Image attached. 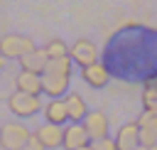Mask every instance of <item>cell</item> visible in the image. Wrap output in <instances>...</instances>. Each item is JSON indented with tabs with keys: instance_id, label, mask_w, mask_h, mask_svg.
I'll use <instances>...</instances> for the list:
<instances>
[{
	"instance_id": "6da1fadb",
	"label": "cell",
	"mask_w": 157,
	"mask_h": 150,
	"mask_svg": "<svg viewBox=\"0 0 157 150\" xmlns=\"http://www.w3.org/2000/svg\"><path fill=\"white\" fill-rule=\"evenodd\" d=\"M108 74L120 81H147L157 74V30L128 22L115 30L101 54Z\"/></svg>"
},
{
	"instance_id": "7a4b0ae2",
	"label": "cell",
	"mask_w": 157,
	"mask_h": 150,
	"mask_svg": "<svg viewBox=\"0 0 157 150\" xmlns=\"http://www.w3.org/2000/svg\"><path fill=\"white\" fill-rule=\"evenodd\" d=\"M69 81H71V57L64 59H52L42 74V93L49 98H64L69 93Z\"/></svg>"
},
{
	"instance_id": "3957f363",
	"label": "cell",
	"mask_w": 157,
	"mask_h": 150,
	"mask_svg": "<svg viewBox=\"0 0 157 150\" xmlns=\"http://www.w3.org/2000/svg\"><path fill=\"white\" fill-rule=\"evenodd\" d=\"M34 42L32 37H25V34H2L0 37V57H5L7 61L10 59H22L25 54L34 52Z\"/></svg>"
},
{
	"instance_id": "277c9868",
	"label": "cell",
	"mask_w": 157,
	"mask_h": 150,
	"mask_svg": "<svg viewBox=\"0 0 157 150\" xmlns=\"http://www.w3.org/2000/svg\"><path fill=\"white\" fill-rule=\"evenodd\" d=\"M29 138H32V133L25 123L10 120V123L0 125V148L2 150H20Z\"/></svg>"
},
{
	"instance_id": "5b68a950",
	"label": "cell",
	"mask_w": 157,
	"mask_h": 150,
	"mask_svg": "<svg viewBox=\"0 0 157 150\" xmlns=\"http://www.w3.org/2000/svg\"><path fill=\"white\" fill-rule=\"evenodd\" d=\"M7 106H10V113H15L17 118H29V116H34V113H39L44 108V103H42L39 96L22 93V91H15L7 98Z\"/></svg>"
},
{
	"instance_id": "8992f818",
	"label": "cell",
	"mask_w": 157,
	"mask_h": 150,
	"mask_svg": "<svg viewBox=\"0 0 157 150\" xmlns=\"http://www.w3.org/2000/svg\"><path fill=\"white\" fill-rule=\"evenodd\" d=\"M69 57L74 64H78L81 69L91 66L98 61V47L91 42V39H76L71 47H69Z\"/></svg>"
},
{
	"instance_id": "52a82bcc",
	"label": "cell",
	"mask_w": 157,
	"mask_h": 150,
	"mask_svg": "<svg viewBox=\"0 0 157 150\" xmlns=\"http://www.w3.org/2000/svg\"><path fill=\"white\" fill-rule=\"evenodd\" d=\"M83 128L93 140H101V138H108V130H110V123H108V116L103 111H88V116L83 118Z\"/></svg>"
},
{
	"instance_id": "ba28073f",
	"label": "cell",
	"mask_w": 157,
	"mask_h": 150,
	"mask_svg": "<svg viewBox=\"0 0 157 150\" xmlns=\"http://www.w3.org/2000/svg\"><path fill=\"white\" fill-rule=\"evenodd\" d=\"M34 138H37L47 150L61 148V145H64V125H56V123H42V125L34 130Z\"/></svg>"
},
{
	"instance_id": "9c48e42d",
	"label": "cell",
	"mask_w": 157,
	"mask_h": 150,
	"mask_svg": "<svg viewBox=\"0 0 157 150\" xmlns=\"http://www.w3.org/2000/svg\"><path fill=\"white\" fill-rule=\"evenodd\" d=\"M91 145V138L83 128V123H69L64 125V150H78V148H86Z\"/></svg>"
},
{
	"instance_id": "30bf717a",
	"label": "cell",
	"mask_w": 157,
	"mask_h": 150,
	"mask_svg": "<svg viewBox=\"0 0 157 150\" xmlns=\"http://www.w3.org/2000/svg\"><path fill=\"white\" fill-rule=\"evenodd\" d=\"M115 143H118V150L140 148V125H137V120H130V123L120 125V130L115 133Z\"/></svg>"
},
{
	"instance_id": "8fae6325",
	"label": "cell",
	"mask_w": 157,
	"mask_h": 150,
	"mask_svg": "<svg viewBox=\"0 0 157 150\" xmlns=\"http://www.w3.org/2000/svg\"><path fill=\"white\" fill-rule=\"evenodd\" d=\"M81 79H83L91 89H103V86H108L110 74H108V69H105V64H103V61H96V64H91V66L81 69Z\"/></svg>"
},
{
	"instance_id": "7c38bea8",
	"label": "cell",
	"mask_w": 157,
	"mask_h": 150,
	"mask_svg": "<svg viewBox=\"0 0 157 150\" xmlns=\"http://www.w3.org/2000/svg\"><path fill=\"white\" fill-rule=\"evenodd\" d=\"M15 89L22 93H32V96H42V74H32V71H17L15 76Z\"/></svg>"
},
{
	"instance_id": "4fadbf2b",
	"label": "cell",
	"mask_w": 157,
	"mask_h": 150,
	"mask_svg": "<svg viewBox=\"0 0 157 150\" xmlns=\"http://www.w3.org/2000/svg\"><path fill=\"white\" fill-rule=\"evenodd\" d=\"M47 64H49V57H47L44 47H42V49L37 47L34 52H29V54H25V57L20 59V69H22V71H32V74H44Z\"/></svg>"
},
{
	"instance_id": "5bb4252c",
	"label": "cell",
	"mask_w": 157,
	"mask_h": 150,
	"mask_svg": "<svg viewBox=\"0 0 157 150\" xmlns=\"http://www.w3.org/2000/svg\"><path fill=\"white\" fill-rule=\"evenodd\" d=\"M42 113H44L47 123H56V125H61V123L69 120V111H66V101H64V98H49V101L44 103Z\"/></svg>"
},
{
	"instance_id": "9a60e30c",
	"label": "cell",
	"mask_w": 157,
	"mask_h": 150,
	"mask_svg": "<svg viewBox=\"0 0 157 150\" xmlns=\"http://www.w3.org/2000/svg\"><path fill=\"white\" fill-rule=\"evenodd\" d=\"M66 111H69V120L71 123H83V118L88 116V106H86V101H83V96L81 93H76V91H71V93H66Z\"/></svg>"
},
{
	"instance_id": "2e32d148",
	"label": "cell",
	"mask_w": 157,
	"mask_h": 150,
	"mask_svg": "<svg viewBox=\"0 0 157 150\" xmlns=\"http://www.w3.org/2000/svg\"><path fill=\"white\" fill-rule=\"evenodd\" d=\"M140 101H142V111H155V108H157V74L150 76V79L142 84V96H140Z\"/></svg>"
},
{
	"instance_id": "e0dca14e",
	"label": "cell",
	"mask_w": 157,
	"mask_h": 150,
	"mask_svg": "<svg viewBox=\"0 0 157 150\" xmlns=\"http://www.w3.org/2000/svg\"><path fill=\"white\" fill-rule=\"evenodd\" d=\"M44 52H47L49 61H52V59H64V57H69V44H66L64 39H52V42L44 47Z\"/></svg>"
},
{
	"instance_id": "ac0fdd59",
	"label": "cell",
	"mask_w": 157,
	"mask_h": 150,
	"mask_svg": "<svg viewBox=\"0 0 157 150\" xmlns=\"http://www.w3.org/2000/svg\"><path fill=\"white\" fill-rule=\"evenodd\" d=\"M157 143V128H140V148L150 150Z\"/></svg>"
},
{
	"instance_id": "d6986e66",
	"label": "cell",
	"mask_w": 157,
	"mask_h": 150,
	"mask_svg": "<svg viewBox=\"0 0 157 150\" xmlns=\"http://www.w3.org/2000/svg\"><path fill=\"white\" fill-rule=\"evenodd\" d=\"M137 125L140 128H157V108L155 111H142L140 118H137Z\"/></svg>"
},
{
	"instance_id": "ffe728a7",
	"label": "cell",
	"mask_w": 157,
	"mask_h": 150,
	"mask_svg": "<svg viewBox=\"0 0 157 150\" xmlns=\"http://www.w3.org/2000/svg\"><path fill=\"white\" fill-rule=\"evenodd\" d=\"M91 148L93 150H118V143H115V138H101V140H93L91 143Z\"/></svg>"
},
{
	"instance_id": "44dd1931",
	"label": "cell",
	"mask_w": 157,
	"mask_h": 150,
	"mask_svg": "<svg viewBox=\"0 0 157 150\" xmlns=\"http://www.w3.org/2000/svg\"><path fill=\"white\" fill-rule=\"evenodd\" d=\"M20 150H47V148H44V145H42V143L34 138V133H32V138H29V140H27V143H25Z\"/></svg>"
},
{
	"instance_id": "7402d4cb",
	"label": "cell",
	"mask_w": 157,
	"mask_h": 150,
	"mask_svg": "<svg viewBox=\"0 0 157 150\" xmlns=\"http://www.w3.org/2000/svg\"><path fill=\"white\" fill-rule=\"evenodd\" d=\"M5 66H7V59H5V57H0V74L5 71Z\"/></svg>"
},
{
	"instance_id": "603a6c76",
	"label": "cell",
	"mask_w": 157,
	"mask_h": 150,
	"mask_svg": "<svg viewBox=\"0 0 157 150\" xmlns=\"http://www.w3.org/2000/svg\"><path fill=\"white\" fill-rule=\"evenodd\" d=\"M78 150H93V148H91V145H86V148H78Z\"/></svg>"
},
{
	"instance_id": "cb8c5ba5",
	"label": "cell",
	"mask_w": 157,
	"mask_h": 150,
	"mask_svg": "<svg viewBox=\"0 0 157 150\" xmlns=\"http://www.w3.org/2000/svg\"><path fill=\"white\" fill-rule=\"evenodd\" d=\"M150 150H157V143H155V145H152V148H150Z\"/></svg>"
},
{
	"instance_id": "d4e9b609",
	"label": "cell",
	"mask_w": 157,
	"mask_h": 150,
	"mask_svg": "<svg viewBox=\"0 0 157 150\" xmlns=\"http://www.w3.org/2000/svg\"><path fill=\"white\" fill-rule=\"evenodd\" d=\"M135 150H145V148H135Z\"/></svg>"
}]
</instances>
